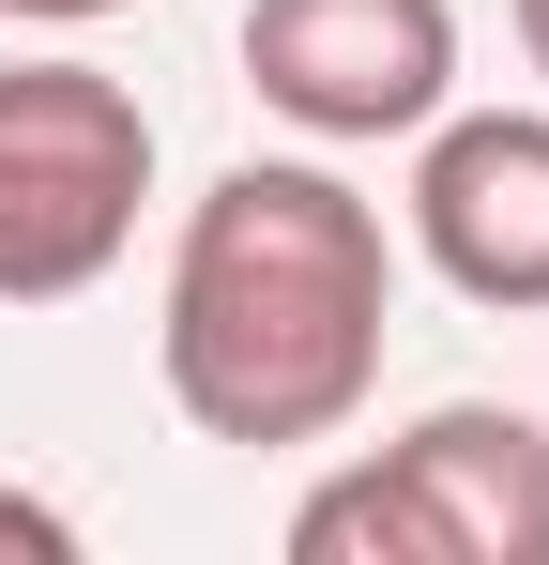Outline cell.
<instances>
[{"label":"cell","instance_id":"3957f363","mask_svg":"<svg viewBox=\"0 0 549 565\" xmlns=\"http://www.w3.org/2000/svg\"><path fill=\"white\" fill-rule=\"evenodd\" d=\"M245 77L305 138H428L458 107V0H245Z\"/></svg>","mask_w":549,"mask_h":565},{"label":"cell","instance_id":"ba28073f","mask_svg":"<svg viewBox=\"0 0 549 565\" xmlns=\"http://www.w3.org/2000/svg\"><path fill=\"white\" fill-rule=\"evenodd\" d=\"M15 31H92V15H122V0H0Z\"/></svg>","mask_w":549,"mask_h":565},{"label":"cell","instance_id":"52a82bcc","mask_svg":"<svg viewBox=\"0 0 549 565\" xmlns=\"http://www.w3.org/2000/svg\"><path fill=\"white\" fill-rule=\"evenodd\" d=\"M0 565H77V520L46 489H0Z\"/></svg>","mask_w":549,"mask_h":565},{"label":"cell","instance_id":"277c9868","mask_svg":"<svg viewBox=\"0 0 549 565\" xmlns=\"http://www.w3.org/2000/svg\"><path fill=\"white\" fill-rule=\"evenodd\" d=\"M412 245L458 306H549V107H443L412 153Z\"/></svg>","mask_w":549,"mask_h":565},{"label":"cell","instance_id":"7a4b0ae2","mask_svg":"<svg viewBox=\"0 0 549 565\" xmlns=\"http://www.w3.org/2000/svg\"><path fill=\"white\" fill-rule=\"evenodd\" d=\"M138 199H153V107L107 62H0V306L107 290Z\"/></svg>","mask_w":549,"mask_h":565},{"label":"cell","instance_id":"6da1fadb","mask_svg":"<svg viewBox=\"0 0 549 565\" xmlns=\"http://www.w3.org/2000/svg\"><path fill=\"white\" fill-rule=\"evenodd\" d=\"M397 337V245H381V199H352L305 153H245L214 169V199L183 214L169 245V321H153V367H169L183 428L198 444H336L381 382Z\"/></svg>","mask_w":549,"mask_h":565},{"label":"cell","instance_id":"8992f818","mask_svg":"<svg viewBox=\"0 0 549 565\" xmlns=\"http://www.w3.org/2000/svg\"><path fill=\"white\" fill-rule=\"evenodd\" d=\"M290 565H428V520L397 504L381 459H352V473H321V489L290 504Z\"/></svg>","mask_w":549,"mask_h":565},{"label":"cell","instance_id":"9c48e42d","mask_svg":"<svg viewBox=\"0 0 549 565\" xmlns=\"http://www.w3.org/2000/svg\"><path fill=\"white\" fill-rule=\"evenodd\" d=\"M519 62H535V77H549V0H519Z\"/></svg>","mask_w":549,"mask_h":565},{"label":"cell","instance_id":"5b68a950","mask_svg":"<svg viewBox=\"0 0 549 565\" xmlns=\"http://www.w3.org/2000/svg\"><path fill=\"white\" fill-rule=\"evenodd\" d=\"M397 504L428 520V565H549V428L504 397H443L381 444Z\"/></svg>","mask_w":549,"mask_h":565}]
</instances>
